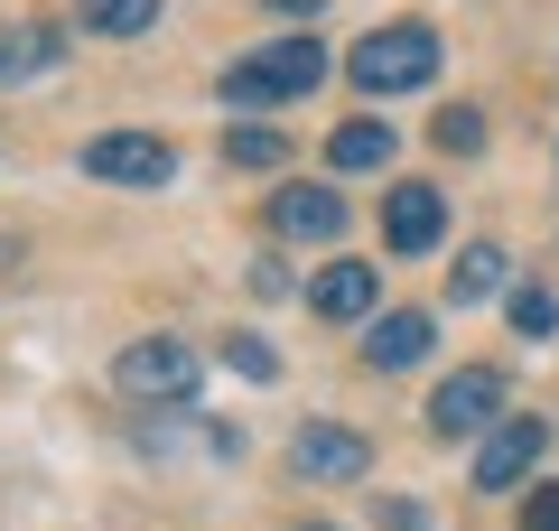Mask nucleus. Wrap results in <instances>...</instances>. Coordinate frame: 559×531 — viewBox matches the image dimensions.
I'll use <instances>...</instances> for the list:
<instances>
[{
    "label": "nucleus",
    "instance_id": "1",
    "mask_svg": "<svg viewBox=\"0 0 559 531\" xmlns=\"http://www.w3.org/2000/svg\"><path fill=\"white\" fill-rule=\"evenodd\" d=\"M326 84V47L308 38H271V47H252L242 66H224V103L234 113H261V103H299V94H318Z\"/></svg>",
    "mask_w": 559,
    "mask_h": 531
},
{
    "label": "nucleus",
    "instance_id": "2",
    "mask_svg": "<svg viewBox=\"0 0 559 531\" xmlns=\"http://www.w3.org/2000/svg\"><path fill=\"white\" fill-rule=\"evenodd\" d=\"M345 75H355V94H419V84L439 75V28L419 20H392V28H364L355 57H345Z\"/></svg>",
    "mask_w": 559,
    "mask_h": 531
},
{
    "label": "nucleus",
    "instance_id": "3",
    "mask_svg": "<svg viewBox=\"0 0 559 531\" xmlns=\"http://www.w3.org/2000/svg\"><path fill=\"white\" fill-rule=\"evenodd\" d=\"M429 429H439V438H476V448H485V438L503 429V374H495V364L448 374L439 392H429Z\"/></svg>",
    "mask_w": 559,
    "mask_h": 531
},
{
    "label": "nucleus",
    "instance_id": "4",
    "mask_svg": "<svg viewBox=\"0 0 559 531\" xmlns=\"http://www.w3.org/2000/svg\"><path fill=\"white\" fill-rule=\"evenodd\" d=\"M112 382H121L131 401H187V392L205 382V354H187L178 335H140V345H121Z\"/></svg>",
    "mask_w": 559,
    "mask_h": 531
},
{
    "label": "nucleus",
    "instance_id": "5",
    "mask_svg": "<svg viewBox=\"0 0 559 531\" xmlns=\"http://www.w3.org/2000/svg\"><path fill=\"white\" fill-rule=\"evenodd\" d=\"M289 475H308V485H355V475H373V429L308 420V429L289 438Z\"/></svg>",
    "mask_w": 559,
    "mask_h": 531
},
{
    "label": "nucleus",
    "instance_id": "6",
    "mask_svg": "<svg viewBox=\"0 0 559 531\" xmlns=\"http://www.w3.org/2000/svg\"><path fill=\"white\" fill-rule=\"evenodd\" d=\"M540 457H550V420L522 411V420H503V429L476 448V485H485V494H513V485L532 494V467H540Z\"/></svg>",
    "mask_w": 559,
    "mask_h": 531
},
{
    "label": "nucleus",
    "instance_id": "7",
    "mask_svg": "<svg viewBox=\"0 0 559 531\" xmlns=\"http://www.w3.org/2000/svg\"><path fill=\"white\" fill-rule=\"evenodd\" d=\"M178 168L159 131H94L84 140V177H112V187H159Z\"/></svg>",
    "mask_w": 559,
    "mask_h": 531
},
{
    "label": "nucleus",
    "instance_id": "8",
    "mask_svg": "<svg viewBox=\"0 0 559 531\" xmlns=\"http://www.w3.org/2000/svg\"><path fill=\"white\" fill-rule=\"evenodd\" d=\"M271 234L280 243H336L345 234V197L326 187V177H289L271 197Z\"/></svg>",
    "mask_w": 559,
    "mask_h": 531
},
{
    "label": "nucleus",
    "instance_id": "9",
    "mask_svg": "<svg viewBox=\"0 0 559 531\" xmlns=\"http://www.w3.org/2000/svg\"><path fill=\"white\" fill-rule=\"evenodd\" d=\"M439 234H448V197L419 187V177H401L392 197H382V243L392 252H439Z\"/></svg>",
    "mask_w": 559,
    "mask_h": 531
},
{
    "label": "nucleus",
    "instance_id": "10",
    "mask_svg": "<svg viewBox=\"0 0 559 531\" xmlns=\"http://www.w3.org/2000/svg\"><path fill=\"white\" fill-rule=\"evenodd\" d=\"M373 298H382V280H373V261H326L318 280H308V308L318 317H336V327H373Z\"/></svg>",
    "mask_w": 559,
    "mask_h": 531
},
{
    "label": "nucleus",
    "instance_id": "11",
    "mask_svg": "<svg viewBox=\"0 0 559 531\" xmlns=\"http://www.w3.org/2000/svg\"><path fill=\"white\" fill-rule=\"evenodd\" d=\"M429 308H382L373 327H364V364H373V374H411L419 354H429Z\"/></svg>",
    "mask_w": 559,
    "mask_h": 531
},
{
    "label": "nucleus",
    "instance_id": "12",
    "mask_svg": "<svg viewBox=\"0 0 559 531\" xmlns=\"http://www.w3.org/2000/svg\"><path fill=\"white\" fill-rule=\"evenodd\" d=\"M392 150H401V131H392L382 113H355V121H336V131H326V168H345V177L392 168Z\"/></svg>",
    "mask_w": 559,
    "mask_h": 531
},
{
    "label": "nucleus",
    "instance_id": "13",
    "mask_svg": "<svg viewBox=\"0 0 559 531\" xmlns=\"http://www.w3.org/2000/svg\"><path fill=\"white\" fill-rule=\"evenodd\" d=\"M503 271H513V261H503L495 243H466V252L448 261V298H457V308H476V298L503 290Z\"/></svg>",
    "mask_w": 559,
    "mask_h": 531
},
{
    "label": "nucleus",
    "instance_id": "14",
    "mask_svg": "<svg viewBox=\"0 0 559 531\" xmlns=\"http://www.w3.org/2000/svg\"><path fill=\"white\" fill-rule=\"evenodd\" d=\"M159 20V0H75V28L84 38H140Z\"/></svg>",
    "mask_w": 559,
    "mask_h": 531
},
{
    "label": "nucleus",
    "instance_id": "15",
    "mask_svg": "<svg viewBox=\"0 0 559 531\" xmlns=\"http://www.w3.org/2000/svg\"><path fill=\"white\" fill-rule=\"evenodd\" d=\"M289 158V131H271V121H234L224 131V168H280Z\"/></svg>",
    "mask_w": 559,
    "mask_h": 531
},
{
    "label": "nucleus",
    "instance_id": "16",
    "mask_svg": "<svg viewBox=\"0 0 559 531\" xmlns=\"http://www.w3.org/2000/svg\"><path fill=\"white\" fill-rule=\"evenodd\" d=\"M429 140H439L448 158H476L485 150V113H476V103H448V113L429 121Z\"/></svg>",
    "mask_w": 559,
    "mask_h": 531
},
{
    "label": "nucleus",
    "instance_id": "17",
    "mask_svg": "<svg viewBox=\"0 0 559 531\" xmlns=\"http://www.w3.org/2000/svg\"><path fill=\"white\" fill-rule=\"evenodd\" d=\"M47 57H57V28H0V84L28 75V66H47Z\"/></svg>",
    "mask_w": 559,
    "mask_h": 531
},
{
    "label": "nucleus",
    "instance_id": "18",
    "mask_svg": "<svg viewBox=\"0 0 559 531\" xmlns=\"http://www.w3.org/2000/svg\"><path fill=\"white\" fill-rule=\"evenodd\" d=\"M503 317H513V335H550L559 327V298L550 290H513V298H503Z\"/></svg>",
    "mask_w": 559,
    "mask_h": 531
},
{
    "label": "nucleus",
    "instance_id": "19",
    "mask_svg": "<svg viewBox=\"0 0 559 531\" xmlns=\"http://www.w3.org/2000/svg\"><path fill=\"white\" fill-rule=\"evenodd\" d=\"M224 364H234L242 382H280V354L261 345V335H224Z\"/></svg>",
    "mask_w": 559,
    "mask_h": 531
},
{
    "label": "nucleus",
    "instance_id": "20",
    "mask_svg": "<svg viewBox=\"0 0 559 531\" xmlns=\"http://www.w3.org/2000/svg\"><path fill=\"white\" fill-rule=\"evenodd\" d=\"M522 531H559V475L522 494Z\"/></svg>",
    "mask_w": 559,
    "mask_h": 531
},
{
    "label": "nucleus",
    "instance_id": "21",
    "mask_svg": "<svg viewBox=\"0 0 559 531\" xmlns=\"http://www.w3.org/2000/svg\"><path fill=\"white\" fill-rule=\"evenodd\" d=\"M252 290H261V298H289L299 280H289V261H280V252H261V261H252Z\"/></svg>",
    "mask_w": 559,
    "mask_h": 531
},
{
    "label": "nucleus",
    "instance_id": "22",
    "mask_svg": "<svg viewBox=\"0 0 559 531\" xmlns=\"http://www.w3.org/2000/svg\"><path fill=\"white\" fill-rule=\"evenodd\" d=\"M382 531H429V512H419L411 494H392V504H382Z\"/></svg>",
    "mask_w": 559,
    "mask_h": 531
},
{
    "label": "nucleus",
    "instance_id": "23",
    "mask_svg": "<svg viewBox=\"0 0 559 531\" xmlns=\"http://www.w3.org/2000/svg\"><path fill=\"white\" fill-rule=\"evenodd\" d=\"M261 10H280V20H318V0H261Z\"/></svg>",
    "mask_w": 559,
    "mask_h": 531
},
{
    "label": "nucleus",
    "instance_id": "24",
    "mask_svg": "<svg viewBox=\"0 0 559 531\" xmlns=\"http://www.w3.org/2000/svg\"><path fill=\"white\" fill-rule=\"evenodd\" d=\"M308 531H336V522H308Z\"/></svg>",
    "mask_w": 559,
    "mask_h": 531
}]
</instances>
